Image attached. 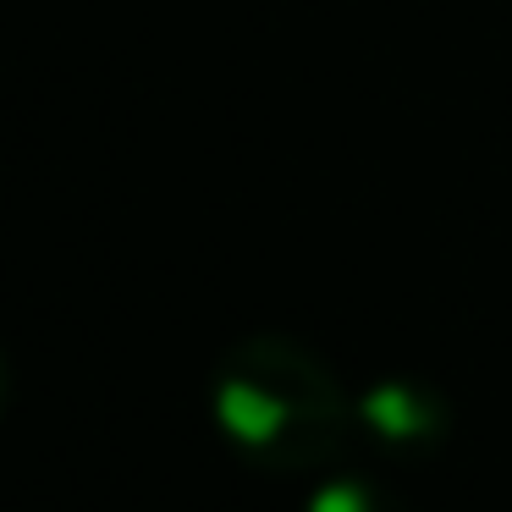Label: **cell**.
Listing matches in <instances>:
<instances>
[{
    "instance_id": "cell-1",
    "label": "cell",
    "mask_w": 512,
    "mask_h": 512,
    "mask_svg": "<svg viewBox=\"0 0 512 512\" xmlns=\"http://www.w3.org/2000/svg\"><path fill=\"white\" fill-rule=\"evenodd\" d=\"M210 413L248 468L281 479L336 474L358 430V402L325 353L281 331L237 336L215 358Z\"/></svg>"
},
{
    "instance_id": "cell-2",
    "label": "cell",
    "mask_w": 512,
    "mask_h": 512,
    "mask_svg": "<svg viewBox=\"0 0 512 512\" xmlns=\"http://www.w3.org/2000/svg\"><path fill=\"white\" fill-rule=\"evenodd\" d=\"M358 430L391 457H424L446 441L452 408L430 380L413 375H386L358 397Z\"/></svg>"
},
{
    "instance_id": "cell-3",
    "label": "cell",
    "mask_w": 512,
    "mask_h": 512,
    "mask_svg": "<svg viewBox=\"0 0 512 512\" xmlns=\"http://www.w3.org/2000/svg\"><path fill=\"white\" fill-rule=\"evenodd\" d=\"M309 512H408V501L391 485H380V479L342 474V468H336V474H325L320 485H314Z\"/></svg>"
},
{
    "instance_id": "cell-4",
    "label": "cell",
    "mask_w": 512,
    "mask_h": 512,
    "mask_svg": "<svg viewBox=\"0 0 512 512\" xmlns=\"http://www.w3.org/2000/svg\"><path fill=\"white\" fill-rule=\"evenodd\" d=\"M6 397H12V358L0 347V408H6Z\"/></svg>"
}]
</instances>
